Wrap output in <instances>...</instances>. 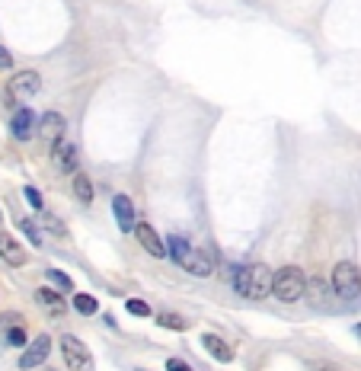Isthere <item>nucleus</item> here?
Segmentation results:
<instances>
[{
	"instance_id": "4",
	"label": "nucleus",
	"mask_w": 361,
	"mask_h": 371,
	"mask_svg": "<svg viewBox=\"0 0 361 371\" xmlns=\"http://www.w3.org/2000/svg\"><path fill=\"white\" fill-rule=\"evenodd\" d=\"M61 355H64V365L70 371H93V355L87 349L84 339H77L74 333H64L61 336Z\"/></svg>"
},
{
	"instance_id": "1",
	"label": "nucleus",
	"mask_w": 361,
	"mask_h": 371,
	"mask_svg": "<svg viewBox=\"0 0 361 371\" xmlns=\"http://www.w3.org/2000/svg\"><path fill=\"white\" fill-rule=\"evenodd\" d=\"M272 282H275V272L262 262H243V266L234 269V288L236 295L253 298V301H262L272 295Z\"/></svg>"
},
{
	"instance_id": "30",
	"label": "nucleus",
	"mask_w": 361,
	"mask_h": 371,
	"mask_svg": "<svg viewBox=\"0 0 361 371\" xmlns=\"http://www.w3.org/2000/svg\"><path fill=\"white\" fill-rule=\"evenodd\" d=\"M319 371H339V368H319Z\"/></svg>"
},
{
	"instance_id": "24",
	"label": "nucleus",
	"mask_w": 361,
	"mask_h": 371,
	"mask_svg": "<svg viewBox=\"0 0 361 371\" xmlns=\"http://www.w3.org/2000/svg\"><path fill=\"white\" fill-rule=\"evenodd\" d=\"M125 308H128V314H134V317H151V314H153V310L147 308V304L141 301V298H128Z\"/></svg>"
},
{
	"instance_id": "26",
	"label": "nucleus",
	"mask_w": 361,
	"mask_h": 371,
	"mask_svg": "<svg viewBox=\"0 0 361 371\" xmlns=\"http://www.w3.org/2000/svg\"><path fill=\"white\" fill-rule=\"evenodd\" d=\"M42 224H45V227H49V231H55V234H58V237H68V227H64V224H61V221H58V218H55V214H42Z\"/></svg>"
},
{
	"instance_id": "20",
	"label": "nucleus",
	"mask_w": 361,
	"mask_h": 371,
	"mask_svg": "<svg viewBox=\"0 0 361 371\" xmlns=\"http://www.w3.org/2000/svg\"><path fill=\"white\" fill-rule=\"evenodd\" d=\"M74 310L84 317H93L99 310V301L93 295H74Z\"/></svg>"
},
{
	"instance_id": "21",
	"label": "nucleus",
	"mask_w": 361,
	"mask_h": 371,
	"mask_svg": "<svg viewBox=\"0 0 361 371\" xmlns=\"http://www.w3.org/2000/svg\"><path fill=\"white\" fill-rule=\"evenodd\" d=\"M16 224H20V231L29 237V243H32V247H42V231L35 227V221H29V218H20V221H16Z\"/></svg>"
},
{
	"instance_id": "27",
	"label": "nucleus",
	"mask_w": 361,
	"mask_h": 371,
	"mask_svg": "<svg viewBox=\"0 0 361 371\" xmlns=\"http://www.w3.org/2000/svg\"><path fill=\"white\" fill-rule=\"evenodd\" d=\"M167 371H192V365H189L186 358H170V362H167Z\"/></svg>"
},
{
	"instance_id": "11",
	"label": "nucleus",
	"mask_w": 361,
	"mask_h": 371,
	"mask_svg": "<svg viewBox=\"0 0 361 371\" xmlns=\"http://www.w3.org/2000/svg\"><path fill=\"white\" fill-rule=\"evenodd\" d=\"M0 260L13 269L26 266V247H23L13 234H7V231H0Z\"/></svg>"
},
{
	"instance_id": "14",
	"label": "nucleus",
	"mask_w": 361,
	"mask_h": 371,
	"mask_svg": "<svg viewBox=\"0 0 361 371\" xmlns=\"http://www.w3.org/2000/svg\"><path fill=\"white\" fill-rule=\"evenodd\" d=\"M202 346H205V352H208L211 358H217V362H234V349H230V346L224 343L217 333H205Z\"/></svg>"
},
{
	"instance_id": "3",
	"label": "nucleus",
	"mask_w": 361,
	"mask_h": 371,
	"mask_svg": "<svg viewBox=\"0 0 361 371\" xmlns=\"http://www.w3.org/2000/svg\"><path fill=\"white\" fill-rule=\"evenodd\" d=\"M333 291L339 298H346V301H352V298H358L361 291V269L355 266V262L342 260L333 266Z\"/></svg>"
},
{
	"instance_id": "32",
	"label": "nucleus",
	"mask_w": 361,
	"mask_h": 371,
	"mask_svg": "<svg viewBox=\"0 0 361 371\" xmlns=\"http://www.w3.org/2000/svg\"><path fill=\"white\" fill-rule=\"evenodd\" d=\"M138 371H147V368H138Z\"/></svg>"
},
{
	"instance_id": "2",
	"label": "nucleus",
	"mask_w": 361,
	"mask_h": 371,
	"mask_svg": "<svg viewBox=\"0 0 361 371\" xmlns=\"http://www.w3.org/2000/svg\"><path fill=\"white\" fill-rule=\"evenodd\" d=\"M272 295L278 298V301L285 304H294L300 301V298L307 295V275L300 266H285L275 272V282H272Z\"/></svg>"
},
{
	"instance_id": "28",
	"label": "nucleus",
	"mask_w": 361,
	"mask_h": 371,
	"mask_svg": "<svg viewBox=\"0 0 361 371\" xmlns=\"http://www.w3.org/2000/svg\"><path fill=\"white\" fill-rule=\"evenodd\" d=\"M7 68H13V55H10V49L0 45V71H7Z\"/></svg>"
},
{
	"instance_id": "5",
	"label": "nucleus",
	"mask_w": 361,
	"mask_h": 371,
	"mask_svg": "<svg viewBox=\"0 0 361 371\" xmlns=\"http://www.w3.org/2000/svg\"><path fill=\"white\" fill-rule=\"evenodd\" d=\"M39 90H42V77L35 74V71H20V74H13L7 83V99L13 106H23L29 97H35Z\"/></svg>"
},
{
	"instance_id": "19",
	"label": "nucleus",
	"mask_w": 361,
	"mask_h": 371,
	"mask_svg": "<svg viewBox=\"0 0 361 371\" xmlns=\"http://www.w3.org/2000/svg\"><path fill=\"white\" fill-rule=\"evenodd\" d=\"M157 323L163 327V330H176V333H182V330L189 327V320H186V317L173 314V310H167V314H157Z\"/></svg>"
},
{
	"instance_id": "10",
	"label": "nucleus",
	"mask_w": 361,
	"mask_h": 371,
	"mask_svg": "<svg viewBox=\"0 0 361 371\" xmlns=\"http://www.w3.org/2000/svg\"><path fill=\"white\" fill-rule=\"evenodd\" d=\"M134 237H138V243L151 256H157V260H163V256H167V237H160L151 224H144V221H141V224L134 227Z\"/></svg>"
},
{
	"instance_id": "9",
	"label": "nucleus",
	"mask_w": 361,
	"mask_h": 371,
	"mask_svg": "<svg viewBox=\"0 0 361 371\" xmlns=\"http://www.w3.org/2000/svg\"><path fill=\"white\" fill-rule=\"evenodd\" d=\"M35 125H39V118H35V109H29L26 103L16 106L13 118H10V131H13L16 141H29V138L35 135Z\"/></svg>"
},
{
	"instance_id": "7",
	"label": "nucleus",
	"mask_w": 361,
	"mask_h": 371,
	"mask_svg": "<svg viewBox=\"0 0 361 371\" xmlns=\"http://www.w3.org/2000/svg\"><path fill=\"white\" fill-rule=\"evenodd\" d=\"M51 164L58 173H77V145L70 138H58L51 145Z\"/></svg>"
},
{
	"instance_id": "17",
	"label": "nucleus",
	"mask_w": 361,
	"mask_h": 371,
	"mask_svg": "<svg viewBox=\"0 0 361 371\" xmlns=\"http://www.w3.org/2000/svg\"><path fill=\"white\" fill-rule=\"evenodd\" d=\"M74 195L80 199V205H93V183L84 173H74Z\"/></svg>"
},
{
	"instance_id": "22",
	"label": "nucleus",
	"mask_w": 361,
	"mask_h": 371,
	"mask_svg": "<svg viewBox=\"0 0 361 371\" xmlns=\"http://www.w3.org/2000/svg\"><path fill=\"white\" fill-rule=\"evenodd\" d=\"M45 279H49L51 285H58V291H61V295H64V291L74 288V282H70V279L61 272V269H49V272H45Z\"/></svg>"
},
{
	"instance_id": "13",
	"label": "nucleus",
	"mask_w": 361,
	"mask_h": 371,
	"mask_svg": "<svg viewBox=\"0 0 361 371\" xmlns=\"http://www.w3.org/2000/svg\"><path fill=\"white\" fill-rule=\"evenodd\" d=\"M64 125H68V122H64L61 112H45V116L39 118V135L55 145L58 138H64Z\"/></svg>"
},
{
	"instance_id": "15",
	"label": "nucleus",
	"mask_w": 361,
	"mask_h": 371,
	"mask_svg": "<svg viewBox=\"0 0 361 371\" xmlns=\"http://www.w3.org/2000/svg\"><path fill=\"white\" fill-rule=\"evenodd\" d=\"M189 237H182V234H170L167 237V256L176 262V266H182L186 262V256H189Z\"/></svg>"
},
{
	"instance_id": "8",
	"label": "nucleus",
	"mask_w": 361,
	"mask_h": 371,
	"mask_svg": "<svg viewBox=\"0 0 361 371\" xmlns=\"http://www.w3.org/2000/svg\"><path fill=\"white\" fill-rule=\"evenodd\" d=\"M49 352H51V336H35L32 343L23 349V355H20V368L23 371H32V368H39V365H45V358H49Z\"/></svg>"
},
{
	"instance_id": "18",
	"label": "nucleus",
	"mask_w": 361,
	"mask_h": 371,
	"mask_svg": "<svg viewBox=\"0 0 361 371\" xmlns=\"http://www.w3.org/2000/svg\"><path fill=\"white\" fill-rule=\"evenodd\" d=\"M327 291H333V288H327L319 279H310V282H307V301H310L313 308H323V304H327Z\"/></svg>"
},
{
	"instance_id": "6",
	"label": "nucleus",
	"mask_w": 361,
	"mask_h": 371,
	"mask_svg": "<svg viewBox=\"0 0 361 371\" xmlns=\"http://www.w3.org/2000/svg\"><path fill=\"white\" fill-rule=\"evenodd\" d=\"M112 214H115V224L122 234H134V227H138V212H134V202L128 199L125 193H118L112 199Z\"/></svg>"
},
{
	"instance_id": "31",
	"label": "nucleus",
	"mask_w": 361,
	"mask_h": 371,
	"mask_svg": "<svg viewBox=\"0 0 361 371\" xmlns=\"http://www.w3.org/2000/svg\"><path fill=\"white\" fill-rule=\"evenodd\" d=\"M0 221H4V212H0Z\"/></svg>"
},
{
	"instance_id": "29",
	"label": "nucleus",
	"mask_w": 361,
	"mask_h": 371,
	"mask_svg": "<svg viewBox=\"0 0 361 371\" xmlns=\"http://www.w3.org/2000/svg\"><path fill=\"white\" fill-rule=\"evenodd\" d=\"M355 333H358V339H361V323H358V327H355Z\"/></svg>"
},
{
	"instance_id": "23",
	"label": "nucleus",
	"mask_w": 361,
	"mask_h": 371,
	"mask_svg": "<svg viewBox=\"0 0 361 371\" xmlns=\"http://www.w3.org/2000/svg\"><path fill=\"white\" fill-rule=\"evenodd\" d=\"M32 343V339H26V330H23V327H10L7 330V346H16V349H26V346Z\"/></svg>"
},
{
	"instance_id": "25",
	"label": "nucleus",
	"mask_w": 361,
	"mask_h": 371,
	"mask_svg": "<svg viewBox=\"0 0 361 371\" xmlns=\"http://www.w3.org/2000/svg\"><path fill=\"white\" fill-rule=\"evenodd\" d=\"M23 195H26V202L35 208V212H42V195H39L35 186H23Z\"/></svg>"
},
{
	"instance_id": "12",
	"label": "nucleus",
	"mask_w": 361,
	"mask_h": 371,
	"mask_svg": "<svg viewBox=\"0 0 361 371\" xmlns=\"http://www.w3.org/2000/svg\"><path fill=\"white\" fill-rule=\"evenodd\" d=\"M182 269H186L189 275H195V279H205V275H211L215 262H211V256L205 253V250H189V256H186V262H182Z\"/></svg>"
},
{
	"instance_id": "16",
	"label": "nucleus",
	"mask_w": 361,
	"mask_h": 371,
	"mask_svg": "<svg viewBox=\"0 0 361 371\" xmlns=\"http://www.w3.org/2000/svg\"><path fill=\"white\" fill-rule=\"evenodd\" d=\"M35 301L42 304V308H49L55 317L64 314V298H61V291L58 288H39L35 291Z\"/></svg>"
}]
</instances>
